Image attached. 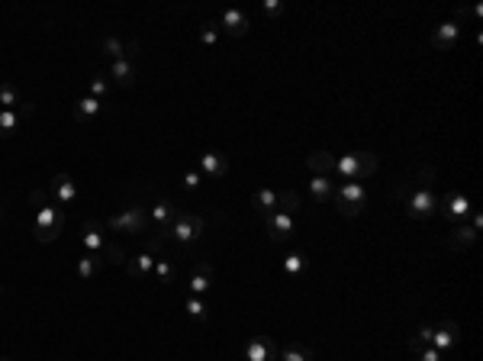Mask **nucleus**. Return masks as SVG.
<instances>
[{
    "instance_id": "nucleus-41",
    "label": "nucleus",
    "mask_w": 483,
    "mask_h": 361,
    "mask_svg": "<svg viewBox=\"0 0 483 361\" xmlns=\"http://www.w3.org/2000/svg\"><path fill=\"white\" fill-rule=\"evenodd\" d=\"M0 361H10V358H0Z\"/></svg>"
},
{
    "instance_id": "nucleus-7",
    "label": "nucleus",
    "mask_w": 483,
    "mask_h": 361,
    "mask_svg": "<svg viewBox=\"0 0 483 361\" xmlns=\"http://www.w3.org/2000/svg\"><path fill=\"white\" fill-rule=\"evenodd\" d=\"M438 213L445 216V220H451V223H464V220L473 213V207L464 194L451 191V194H445V197H438Z\"/></svg>"
},
{
    "instance_id": "nucleus-20",
    "label": "nucleus",
    "mask_w": 483,
    "mask_h": 361,
    "mask_svg": "<svg viewBox=\"0 0 483 361\" xmlns=\"http://www.w3.org/2000/svg\"><path fill=\"white\" fill-rule=\"evenodd\" d=\"M155 261H158L155 255H148V252H139L136 258H129V265H126L129 277H136V281H142V277H145V275H152V271H155Z\"/></svg>"
},
{
    "instance_id": "nucleus-30",
    "label": "nucleus",
    "mask_w": 483,
    "mask_h": 361,
    "mask_svg": "<svg viewBox=\"0 0 483 361\" xmlns=\"http://www.w3.org/2000/svg\"><path fill=\"white\" fill-rule=\"evenodd\" d=\"M100 49H104V55H110L113 62H123V58H126V43H119V39H113V36H106L104 43H100Z\"/></svg>"
},
{
    "instance_id": "nucleus-5",
    "label": "nucleus",
    "mask_w": 483,
    "mask_h": 361,
    "mask_svg": "<svg viewBox=\"0 0 483 361\" xmlns=\"http://www.w3.org/2000/svg\"><path fill=\"white\" fill-rule=\"evenodd\" d=\"M203 235H207V223H203L200 216H193V213H178L174 223H171V229L165 233V239H171V242H178V245H197Z\"/></svg>"
},
{
    "instance_id": "nucleus-32",
    "label": "nucleus",
    "mask_w": 483,
    "mask_h": 361,
    "mask_svg": "<svg viewBox=\"0 0 483 361\" xmlns=\"http://www.w3.org/2000/svg\"><path fill=\"white\" fill-rule=\"evenodd\" d=\"M155 277L161 281V284H171V281H174V265L158 258V261H155Z\"/></svg>"
},
{
    "instance_id": "nucleus-35",
    "label": "nucleus",
    "mask_w": 483,
    "mask_h": 361,
    "mask_svg": "<svg viewBox=\"0 0 483 361\" xmlns=\"http://www.w3.org/2000/svg\"><path fill=\"white\" fill-rule=\"evenodd\" d=\"M284 271H287L290 277L300 275V271H303V255H296V252H294V255H287V258H284Z\"/></svg>"
},
{
    "instance_id": "nucleus-40",
    "label": "nucleus",
    "mask_w": 483,
    "mask_h": 361,
    "mask_svg": "<svg viewBox=\"0 0 483 361\" xmlns=\"http://www.w3.org/2000/svg\"><path fill=\"white\" fill-rule=\"evenodd\" d=\"M0 294H3V284H0Z\"/></svg>"
},
{
    "instance_id": "nucleus-13",
    "label": "nucleus",
    "mask_w": 483,
    "mask_h": 361,
    "mask_svg": "<svg viewBox=\"0 0 483 361\" xmlns=\"http://www.w3.org/2000/svg\"><path fill=\"white\" fill-rule=\"evenodd\" d=\"M245 361H277V342L268 336H255L245 345Z\"/></svg>"
},
{
    "instance_id": "nucleus-15",
    "label": "nucleus",
    "mask_w": 483,
    "mask_h": 361,
    "mask_svg": "<svg viewBox=\"0 0 483 361\" xmlns=\"http://www.w3.org/2000/svg\"><path fill=\"white\" fill-rule=\"evenodd\" d=\"M174 216H178V210H174V203L171 200H158L152 210H148V223L158 226V235L165 239V233L171 229V223H174Z\"/></svg>"
},
{
    "instance_id": "nucleus-3",
    "label": "nucleus",
    "mask_w": 483,
    "mask_h": 361,
    "mask_svg": "<svg viewBox=\"0 0 483 361\" xmlns=\"http://www.w3.org/2000/svg\"><path fill=\"white\" fill-rule=\"evenodd\" d=\"M332 174H338L342 180H364L370 174H377V155H370V152H348V155L335 159Z\"/></svg>"
},
{
    "instance_id": "nucleus-6",
    "label": "nucleus",
    "mask_w": 483,
    "mask_h": 361,
    "mask_svg": "<svg viewBox=\"0 0 483 361\" xmlns=\"http://www.w3.org/2000/svg\"><path fill=\"white\" fill-rule=\"evenodd\" d=\"M148 226V210L145 207H126L123 213H113L106 220V229L113 233H129V235H142Z\"/></svg>"
},
{
    "instance_id": "nucleus-2",
    "label": "nucleus",
    "mask_w": 483,
    "mask_h": 361,
    "mask_svg": "<svg viewBox=\"0 0 483 361\" xmlns=\"http://www.w3.org/2000/svg\"><path fill=\"white\" fill-rule=\"evenodd\" d=\"M412 191L403 194V203H406V216L410 220H432L438 213V191L432 184H416L410 180Z\"/></svg>"
},
{
    "instance_id": "nucleus-1",
    "label": "nucleus",
    "mask_w": 483,
    "mask_h": 361,
    "mask_svg": "<svg viewBox=\"0 0 483 361\" xmlns=\"http://www.w3.org/2000/svg\"><path fill=\"white\" fill-rule=\"evenodd\" d=\"M30 203L36 207V216H32V235H36V242H55L64 229V210L62 207H55L49 197H45L43 187H36L30 191Z\"/></svg>"
},
{
    "instance_id": "nucleus-11",
    "label": "nucleus",
    "mask_w": 483,
    "mask_h": 361,
    "mask_svg": "<svg viewBox=\"0 0 483 361\" xmlns=\"http://www.w3.org/2000/svg\"><path fill=\"white\" fill-rule=\"evenodd\" d=\"M216 26H220L222 32H229L232 39H242V36L248 32V26H252V20H248L242 10H235V7H232V10H222V16L216 20Z\"/></svg>"
},
{
    "instance_id": "nucleus-16",
    "label": "nucleus",
    "mask_w": 483,
    "mask_h": 361,
    "mask_svg": "<svg viewBox=\"0 0 483 361\" xmlns=\"http://www.w3.org/2000/svg\"><path fill=\"white\" fill-rule=\"evenodd\" d=\"M52 197L58 200V207H68V203L78 200V184H74L71 174H55L52 178Z\"/></svg>"
},
{
    "instance_id": "nucleus-23",
    "label": "nucleus",
    "mask_w": 483,
    "mask_h": 361,
    "mask_svg": "<svg viewBox=\"0 0 483 361\" xmlns=\"http://www.w3.org/2000/svg\"><path fill=\"white\" fill-rule=\"evenodd\" d=\"M100 110H104V100L87 94L74 104V119H94V117H100Z\"/></svg>"
},
{
    "instance_id": "nucleus-8",
    "label": "nucleus",
    "mask_w": 483,
    "mask_h": 361,
    "mask_svg": "<svg viewBox=\"0 0 483 361\" xmlns=\"http://www.w3.org/2000/svg\"><path fill=\"white\" fill-rule=\"evenodd\" d=\"M264 229H268V235H271V242H290L296 233V223L290 213H281L274 210L264 216Z\"/></svg>"
},
{
    "instance_id": "nucleus-22",
    "label": "nucleus",
    "mask_w": 483,
    "mask_h": 361,
    "mask_svg": "<svg viewBox=\"0 0 483 361\" xmlns=\"http://www.w3.org/2000/svg\"><path fill=\"white\" fill-rule=\"evenodd\" d=\"M252 207L261 216H268V213L277 210V191H271V187H258V191L252 194Z\"/></svg>"
},
{
    "instance_id": "nucleus-24",
    "label": "nucleus",
    "mask_w": 483,
    "mask_h": 361,
    "mask_svg": "<svg viewBox=\"0 0 483 361\" xmlns=\"http://www.w3.org/2000/svg\"><path fill=\"white\" fill-rule=\"evenodd\" d=\"M306 168L313 171V174H332V168H335V155H329V152H313L309 159H306Z\"/></svg>"
},
{
    "instance_id": "nucleus-17",
    "label": "nucleus",
    "mask_w": 483,
    "mask_h": 361,
    "mask_svg": "<svg viewBox=\"0 0 483 361\" xmlns=\"http://www.w3.org/2000/svg\"><path fill=\"white\" fill-rule=\"evenodd\" d=\"M210 287H213V265L200 261V268L190 275V281H187V294L190 297H207Z\"/></svg>"
},
{
    "instance_id": "nucleus-14",
    "label": "nucleus",
    "mask_w": 483,
    "mask_h": 361,
    "mask_svg": "<svg viewBox=\"0 0 483 361\" xmlns=\"http://www.w3.org/2000/svg\"><path fill=\"white\" fill-rule=\"evenodd\" d=\"M81 245H84L87 255H104V248H106L104 223H97V220H87V223H84V235H81Z\"/></svg>"
},
{
    "instance_id": "nucleus-18",
    "label": "nucleus",
    "mask_w": 483,
    "mask_h": 361,
    "mask_svg": "<svg viewBox=\"0 0 483 361\" xmlns=\"http://www.w3.org/2000/svg\"><path fill=\"white\" fill-rule=\"evenodd\" d=\"M473 242H477V229H473L471 223L454 226L451 233H448V248H451V252H464V248H471Z\"/></svg>"
},
{
    "instance_id": "nucleus-4",
    "label": "nucleus",
    "mask_w": 483,
    "mask_h": 361,
    "mask_svg": "<svg viewBox=\"0 0 483 361\" xmlns=\"http://www.w3.org/2000/svg\"><path fill=\"white\" fill-rule=\"evenodd\" d=\"M332 203H335V210L342 216H357V213L364 210V203H368V191H364V184H357V180H342L332 194Z\"/></svg>"
},
{
    "instance_id": "nucleus-19",
    "label": "nucleus",
    "mask_w": 483,
    "mask_h": 361,
    "mask_svg": "<svg viewBox=\"0 0 483 361\" xmlns=\"http://www.w3.org/2000/svg\"><path fill=\"white\" fill-rule=\"evenodd\" d=\"M332 194H335V180L326 178V174H313L309 180V197L316 203H332Z\"/></svg>"
},
{
    "instance_id": "nucleus-38",
    "label": "nucleus",
    "mask_w": 483,
    "mask_h": 361,
    "mask_svg": "<svg viewBox=\"0 0 483 361\" xmlns=\"http://www.w3.org/2000/svg\"><path fill=\"white\" fill-rule=\"evenodd\" d=\"M416 358H419V361H445V358H441V351L432 349V345H425V349L416 351Z\"/></svg>"
},
{
    "instance_id": "nucleus-36",
    "label": "nucleus",
    "mask_w": 483,
    "mask_h": 361,
    "mask_svg": "<svg viewBox=\"0 0 483 361\" xmlns=\"http://www.w3.org/2000/svg\"><path fill=\"white\" fill-rule=\"evenodd\" d=\"M180 184H184V191H197L200 184H203V174H200L197 168H190L184 178H180Z\"/></svg>"
},
{
    "instance_id": "nucleus-28",
    "label": "nucleus",
    "mask_w": 483,
    "mask_h": 361,
    "mask_svg": "<svg viewBox=\"0 0 483 361\" xmlns=\"http://www.w3.org/2000/svg\"><path fill=\"white\" fill-rule=\"evenodd\" d=\"M184 310H187L190 319H197V323H207V316H210V310H207V300L203 297H184Z\"/></svg>"
},
{
    "instance_id": "nucleus-26",
    "label": "nucleus",
    "mask_w": 483,
    "mask_h": 361,
    "mask_svg": "<svg viewBox=\"0 0 483 361\" xmlns=\"http://www.w3.org/2000/svg\"><path fill=\"white\" fill-rule=\"evenodd\" d=\"M23 117L20 113H13V110H0V139H10L16 136V129H20Z\"/></svg>"
},
{
    "instance_id": "nucleus-25",
    "label": "nucleus",
    "mask_w": 483,
    "mask_h": 361,
    "mask_svg": "<svg viewBox=\"0 0 483 361\" xmlns=\"http://www.w3.org/2000/svg\"><path fill=\"white\" fill-rule=\"evenodd\" d=\"M100 265H104V255H81L78 258V277H81V281H94L97 277V271H100Z\"/></svg>"
},
{
    "instance_id": "nucleus-12",
    "label": "nucleus",
    "mask_w": 483,
    "mask_h": 361,
    "mask_svg": "<svg viewBox=\"0 0 483 361\" xmlns=\"http://www.w3.org/2000/svg\"><path fill=\"white\" fill-rule=\"evenodd\" d=\"M458 36H461V23H441V26H435V32L429 36L432 49H438V52H448V49H454V43H458Z\"/></svg>"
},
{
    "instance_id": "nucleus-9",
    "label": "nucleus",
    "mask_w": 483,
    "mask_h": 361,
    "mask_svg": "<svg viewBox=\"0 0 483 361\" xmlns=\"http://www.w3.org/2000/svg\"><path fill=\"white\" fill-rule=\"evenodd\" d=\"M461 339V326L451 323V319H441L438 326H432V336H429V345L438 351H448L451 345H458Z\"/></svg>"
},
{
    "instance_id": "nucleus-34",
    "label": "nucleus",
    "mask_w": 483,
    "mask_h": 361,
    "mask_svg": "<svg viewBox=\"0 0 483 361\" xmlns=\"http://www.w3.org/2000/svg\"><path fill=\"white\" fill-rule=\"evenodd\" d=\"M106 91H110V81H106V75H94V81H91V97L104 100Z\"/></svg>"
},
{
    "instance_id": "nucleus-29",
    "label": "nucleus",
    "mask_w": 483,
    "mask_h": 361,
    "mask_svg": "<svg viewBox=\"0 0 483 361\" xmlns=\"http://www.w3.org/2000/svg\"><path fill=\"white\" fill-rule=\"evenodd\" d=\"M300 194L296 191H277V210L281 213H290V216H294L296 210H300Z\"/></svg>"
},
{
    "instance_id": "nucleus-37",
    "label": "nucleus",
    "mask_w": 483,
    "mask_h": 361,
    "mask_svg": "<svg viewBox=\"0 0 483 361\" xmlns=\"http://www.w3.org/2000/svg\"><path fill=\"white\" fill-rule=\"evenodd\" d=\"M104 258H106V261H110V265H123V258H126V255H123V248H116V245H110V242H106Z\"/></svg>"
},
{
    "instance_id": "nucleus-21",
    "label": "nucleus",
    "mask_w": 483,
    "mask_h": 361,
    "mask_svg": "<svg viewBox=\"0 0 483 361\" xmlns=\"http://www.w3.org/2000/svg\"><path fill=\"white\" fill-rule=\"evenodd\" d=\"M106 78H113V84H119V87H132L136 84V68H132V62H113L110 65V75Z\"/></svg>"
},
{
    "instance_id": "nucleus-27",
    "label": "nucleus",
    "mask_w": 483,
    "mask_h": 361,
    "mask_svg": "<svg viewBox=\"0 0 483 361\" xmlns=\"http://www.w3.org/2000/svg\"><path fill=\"white\" fill-rule=\"evenodd\" d=\"M313 349L306 345H287V349H277V361H313Z\"/></svg>"
},
{
    "instance_id": "nucleus-39",
    "label": "nucleus",
    "mask_w": 483,
    "mask_h": 361,
    "mask_svg": "<svg viewBox=\"0 0 483 361\" xmlns=\"http://www.w3.org/2000/svg\"><path fill=\"white\" fill-rule=\"evenodd\" d=\"M264 13H268L271 20H277V16L284 13V3H281V0H264Z\"/></svg>"
},
{
    "instance_id": "nucleus-33",
    "label": "nucleus",
    "mask_w": 483,
    "mask_h": 361,
    "mask_svg": "<svg viewBox=\"0 0 483 361\" xmlns=\"http://www.w3.org/2000/svg\"><path fill=\"white\" fill-rule=\"evenodd\" d=\"M412 180L416 184H432V180H438V171L432 168V165H422V168L412 171Z\"/></svg>"
},
{
    "instance_id": "nucleus-10",
    "label": "nucleus",
    "mask_w": 483,
    "mask_h": 361,
    "mask_svg": "<svg viewBox=\"0 0 483 361\" xmlns=\"http://www.w3.org/2000/svg\"><path fill=\"white\" fill-rule=\"evenodd\" d=\"M197 171L203 174V178H226V174H229V159H226L222 152L210 149V152H203V155H200Z\"/></svg>"
},
{
    "instance_id": "nucleus-31",
    "label": "nucleus",
    "mask_w": 483,
    "mask_h": 361,
    "mask_svg": "<svg viewBox=\"0 0 483 361\" xmlns=\"http://www.w3.org/2000/svg\"><path fill=\"white\" fill-rule=\"evenodd\" d=\"M200 43L207 45V49H213V45L220 43V26H216V23H207V26L200 30Z\"/></svg>"
}]
</instances>
